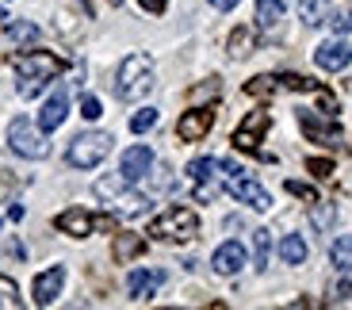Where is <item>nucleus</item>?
Segmentation results:
<instances>
[{
	"label": "nucleus",
	"mask_w": 352,
	"mask_h": 310,
	"mask_svg": "<svg viewBox=\"0 0 352 310\" xmlns=\"http://www.w3.org/2000/svg\"><path fill=\"white\" fill-rule=\"evenodd\" d=\"M333 31H337V35H349V31H352V8L344 12V16L333 19Z\"/></svg>",
	"instance_id": "obj_36"
},
{
	"label": "nucleus",
	"mask_w": 352,
	"mask_h": 310,
	"mask_svg": "<svg viewBox=\"0 0 352 310\" xmlns=\"http://www.w3.org/2000/svg\"><path fill=\"white\" fill-rule=\"evenodd\" d=\"M299 16H302V23H307V27L326 23V19H329V0H302Z\"/></svg>",
	"instance_id": "obj_22"
},
{
	"label": "nucleus",
	"mask_w": 352,
	"mask_h": 310,
	"mask_svg": "<svg viewBox=\"0 0 352 310\" xmlns=\"http://www.w3.org/2000/svg\"><path fill=\"white\" fill-rule=\"evenodd\" d=\"M283 12H287V0H256V27L261 31H272L283 19Z\"/></svg>",
	"instance_id": "obj_19"
},
{
	"label": "nucleus",
	"mask_w": 352,
	"mask_h": 310,
	"mask_svg": "<svg viewBox=\"0 0 352 310\" xmlns=\"http://www.w3.org/2000/svg\"><path fill=\"white\" fill-rule=\"evenodd\" d=\"M80 115H85V119H100V115H104L100 100L96 96H85V100H80Z\"/></svg>",
	"instance_id": "obj_34"
},
{
	"label": "nucleus",
	"mask_w": 352,
	"mask_h": 310,
	"mask_svg": "<svg viewBox=\"0 0 352 310\" xmlns=\"http://www.w3.org/2000/svg\"><path fill=\"white\" fill-rule=\"evenodd\" d=\"M115 203H119V214H146V211H150V195L131 192V195H119Z\"/></svg>",
	"instance_id": "obj_26"
},
{
	"label": "nucleus",
	"mask_w": 352,
	"mask_h": 310,
	"mask_svg": "<svg viewBox=\"0 0 352 310\" xmlns=\"http://www.w3.org/2000/svg\"><path fill=\"white\" fill-rule=\"evenodd\" d=\"M329 261H333L337 272H352V238H337L329 249Z\"/></svg>",
	"instance_id": "obj_23"
},
{
	"label": "nucleus",
	"mask_w": 352,
	"mask_h": 310,
	"mask_svg": "<svg viewBox=\"0 0 352 310\" xmlns=\"http://www.w3.org/2000/svg\"><path fill=\"white\" fill-rule=\"evenodd\" d=\"M222 177H226V192L234 195V199H241L245 207H253V211H268V207H272V195L264 192L253 177H245L234 161H222Z\"/></svg>",
	"instance_id": "obj_5"
},
{
	"label": "nucleus",
	"mask_w": 352,
	"mask_h": 310,
	"mask_svg": "<svg viewBox=\"0 0 352 310\" xmlns=\"http://www.w3.org/2000/svg\"><path fill=\"white\" fill-rule=\"evenodd\" d=\"M12 69H16V77H19V96H38V92L65 69V62L50 50H27V54H16V58H12Z\"/></svg>",
	"instance_id": "obj_1"
},
{
	"label": "nucleus",
	"mask_w": 352,
	"mask_h": 310,
	"mask_svg": "<svg viewBox=\"0 0 352 310\" xmlns=\"http://www.w3.org/2000/svg\"><path fill=\"white\" fill-rule=\"evenodd\" d=\"M307 168H310V173H314L318 180L333 177V161H326V157H310V161H307Z\"/></svg>",
	"instance_id": "obj_32"
},
{
	"label": "nucleus",
	"mask_w": 352,
	"mask_h": 310,
	"mask_svg": "<svg viewBox=\"0 0 352 310\" xmlns=\"http://www.w3.org/2000/svg\"><path fill=\"white\" fill-rule=\"evenodd\" d=\"M150 168H153V150H150V146H131V150H123L119 173H123L131 184H134V180H142Z\"/></svg>",
	"instance_id": "obj_13"
},
{
	"label": "nucleus",
	"mask_w": 352,
	"mask_h": 310,
	"mask_svg": "<svg viewBox=\"0 0 352 310\" xmlns=\"http://www.w3.org/2000/svg\"><path fill=\"white\" fill-rule=\"evenodd\" d=\"M65 115H69V96H65V92H58V96H50L43 104V111H38V126L50 134V131H58V126L65 123Z\"/></svg>",
	"instance_id": "obj_16"
},
{
	"label": "nucleus",
	"mask_w": 352,
	"mask_h": 310,
	"mask_svg": "<svg viewBox=\"0 0 352 310\" xmlns=\"http://www.w3.org/2000/svg\"><path fill=\"white\" fill-rule=\"evenodd\" d=\"M138 4L146 12H153V16H161V12H165V0H138Z\"/></svg>",
	"instance_id": "obj_37"
},
{
	"label": "nucleus",
	"mask_w": 352,
	"mask_h": 310,
	"mask_svg": "<svg viewBox=\"0 0 352 310\" xmlns=\"http://www.w3.org/2000/svg\"><path fill=\"white\" fill-rule=\"evenodd\" d=\"M161 287H165V272H161V268H134V272L126 276L131 299H153Z\"/></svg>",
	"instance_id": "obj_11"
},
{
	"label": "nucleus",
	"mask_w": 352,
	"mask_h": 310,
	"mask_svg": "<svg viewBox=\"0 0 352 310\" xmlns=\"http://www.w3.org/2000/svg\"><path fill=\"white\" fill-rule=\"evenodd\" d=\"M268 249H272V234H268V230H253V257H256V268H268Z\"/></svg>",
	"instance_id": "obj_28"
},
{
	"label": "nucleus",
	"mask_w": 352,
	"mask_h": 310,
	"mask_svg": "<svg viewBox=\"0 0 352 310\" xmlns=\"http://www.w3.org/2000/svg\"><path fill=\"white\" fill-rule=\"evenodd\" d=\"M287 192H291V195H299V199H307V203H322L314 188H310V184H299V180H287Z\"/></svg>",
	"instance_id": "obj_31"
},
{
	"label": "nucleus",
	"mask_w": 352,
	"mask_h": 310,
	"mask_svg": "<svg viewBox=\"0 0 352 310\" xmlns=\"http://www.w3.org/2000/svg\"><path fill=\"white\" fill-rule=\"evenodd\" d=\"M333 214H337V211H333V203H322L314 214H310V219H314V226H318V230H326L329 222H333Z\"/></svg>",
	"instance_id": "obj_33"
},
{
	"label": "nucleus",
	"mask_w": 352,
	"mask_h": 310,
	"mask_svg": "<svg viewBox=\"0 0 352 310\" xmlns=\"http://www.w3.org/2000/svg\"><path fill=\"white\" fill-rule=\"evenodd\" d=\"M211 126H214V107H192V111L180 115L176 134H180V142H199V138H207Z\"/></svg>",
	"instance_id": "obj_10"
},
{
	"label": "nucleus",
	"mask_w": 352,
	"mask_h": 310,
	"mask_svg": "<svg viewBox=\"0 0 352 310\" xmlns=\"http://www.w3.org/2000/svg\"><path fill=\"white\" fill-rule=\"evenodd\" d=\"M19 307H23V299H19L16 280H8V276H0V310H19Z\"/></svg>",
	"instance_id": "obj_27"
},
{
	"label": "nucleus",
	"mask_w": 352,
	"mask_h": 310,
	"mask_svg": "<svg viewBox=\"0 0 352 310\" xmlns=\"http://www.w3.org/2000/svg\"><path fill=\"white\" fill-rule=\"evenodd\" d=\"M126 184H131V180H126L123 173H115V177H104V180H96V188H92V192H96L100 199H119Z\"/></svg>",
	"instance_id": "obj_24"
},
{
	"label": "nucleus",
	"mask_w": 352,
	"mask_h": 310,
	"mask_svg": "<svg viewBox=\"0 0 352 310\" xmlns=\"http://www.w3.org/2000/svg\"><path fill=\"white\" fill-rule=\"evenodd\" d=\"M280 257H283V265H302V261H307V241H302L299 234H287V238L280 241Z\"/></svg>",
	"instance_id": "obj_21"
},
{
	"label": "nucleus",
	"mask_w": 352,
	"mask_h": 310,
	"mask_svg": "<svg viewBox=\"0 0 352 310\" xmlns=\"http://www.w3.org/2000/svg\"><path fill=\"white\" fill-rule=\"evenodd\" d=\"M226 50H230V58H234V62H245L249 54L256 50V35H253V27H234V31H230Z\"/></svg>",
	"instance_id": "obj_17"
},
{
	"label": "nucleus",
	"mask_w": 352,
	"mask_h": 310,
	"mask_svg": "<svg viewBox=\"0 0 352 310\" xmlns=\"http://www.w3.org/2000/svg\"><path fill=\"white\" fill-rule=\"evenodd\" d=\"M349 58H352V50H349V43H341V38H333V43H322L314 50V62L322 65V69H329V73H341L344 65H349Z\"/></svg>",
	"instance_id": "obj_15"
},
{
	"label": "nucleus",
	"mask_w": 352,
	"mask_h": 310,
	"mask_svg": "<svg viewBox=\"0 0 352 310\" xmlns=\"http://www.w3.org/2000/svg\"><path fill=\"white\" fill-rule=\"evenodd\" d=\"M195 234H199V214L192 207H168L165 214H157L150 222L153 241H173V245H180V241H192Z\"/></svg>",
	"instance_id": "obj_3"
},
{
	"label": "nucleus",
	"mask_w": 352,
	"mask_h": 310,
	"mask_svg": "<svg viewBox=\"0 0 352 310\" xmlns=\"http://www.w3.org/2000/svg\"><path fill=\"white\" fill-rule=\"evenodd\" d=\"M280 89H291V92H322V85L310 77H302V73H280Z\"/></svg>",
	"instance_id": "obj_25"
},
{
	"label": "nucleus",
	"mask_w": 352,
	"mask_h": 310,
	"mask_svg": "<svg viewBox=\"0 0 352 310\" xmlns=\"http://www.w3.org/2000/svg\"><path fill=\"white\" fill-rule=\"evenodd\" d=\"M8 31H12V38H19V43H35V38H38V27L35 23H12Z\"/></svg>",
	"instance_id": "obj_30"
},
{
	"label": "nucleus",
	"mask_w": 352,
	"mask_h": 310,
	"mask_svg": "<svg viewBox=\"0 0 352 310\" xmlns=\"http://www.w3.org/2000/svg\"><path fill=\"white\" fill-rule=\"evenodd\" d=\"M62 287H65V268L54 265V268H46V272L35 276V287H31V295H35L38 307H50V302L62 295Z\"/></svg>",
	"instance_id": "obj_12"
},
{
	"label": "nucleus",
	"mask_w": 352,
	"mask_h": 310,
	"mask_svg": "<svg viewBox=\"0 0 352 310\" xmlns=\"http://www.w3.org/2000/svg\"><path fill=\"white\" fill-rule=\"evenodd\" d=\"M150 126H157V107H142V111H134V115H131V131L134 134L150 131Z\"/></svg>",
	"instance_id": "obj_29"
},
{
	"label": "nucleus",
	"mask_w": 352,
	"mask_h": 310,
	"mask_svg": "<svg viewBox=\"0 0 352 310\" xmlns=\"http://www.w3.org/2000/svg\"><path fill=\"white\" fill-rule=\"evenodd\" d=\"M203 96H219V77H211L207 85H199V89H192V100H203Z\"/></svg>",
	"instance_id": "obj_35"
},
{
	"label": "nucleus",
	"mask_w": 352,
	"mask_h": 310,
	"mask_svg": "<svg viewBox=\"0 0 352 310\" xmlns=\"http://www.w3.org/2000/svg\"><path fill=\"white\" fill-rule=\"evenodd\" d=\"M8 146L19 153V157H27V161H43L46 153H50L46 131H43V126H35L31 119H12V126H8Z\"/></svg>",
	"instance_id": "obj_6"
},
{
	"label": "nucleus",
	"mask_w": 352,
	"mask_h": 310,
	"mask_svg": "<svg viewBox=\"0 0 352 310\" xmlns=\"http://www.w3.org/2000/svg\"><path fill=\"white\" fill-rule=\"evenodd\" d=\"M142 253H146V238H138V234H115L111 257L119 261V265H126V261L142 257Z\"/></svg>",
	"instance_id": "obj_18"
},
{
	"label": "nucleus",
	"mask_w": 352,
	"mask_h": 310,
	"mask_svg": "<svg viewBox=\"0 0 352 310\" xmlns=\"http://www.w3.org/2000/svg\"><path fill=\"white\" fill-rule=\"evenodd\" d=\"M299 126L307 131L310 142H322V146H329V150H341V146H344V134H341V126L333 123V115H329V119H314L310 111H299Z\"/></svg>",
	"instance_id": "obj_9"
},
{
	"label": "nucleus",
	"mask_w": 352,
	"mask_h": 310,
	"mask_svg": "<svg viewBox=\"0 0 352 310\" xmlns=\"http://www.w3.org/2000/svg\"><path fill=\"white\" fill-rule=\"evenodd\" d=\"M337 295H341V299H344V295H352V276H349V280H341V284H337Z\"/></svg>",
	"instance_id": "obj_39"
},
{
	"label": "nucleus",
	"mask_w": 352,
	"mask_h": 310,
	"mask_svg": "<svg viewBox=\"0 0 352 310\" xmlns=\"http://www.w3.org/2000/svg\"><path fill=\"white\" fill-rule=\"evenodd\" d=\"M54 226L62 234H69V238H88V234L96 230V226H115V219H100V214L85 211V207H69V211H62L58 219H54Z\"/></svg>",
	"instance_id": "obj_7"
},
{
	"label": "nucleus",
	"mask_w": 352,
	"mask_h": 310,
	"mask_svg": "<svg viewBox=\"0 0 352 310\" xmlns=\"http://www.w3.org/2000/svg\"><path fill=\"white\" fill-rule=\"evenodd\" d=\"M107 153H111V134L107 131H85L69 142L65 161H69L73 168H96Z\"/></svg>",
	"instance_id": "obj_4"
},
{
	"label": "nucleus",
	"mask_w": 352,
	"mask_h": 310,
	"mask_svg": "<svg viewBox=\"0 0 352 310\" xmlns=\"http://www.w3.org/2000/svg\"><path fill=\"white\" fill-rule=\"evenodd\" d=\"M0 23H8V12H4V8H0Z\"/></svg>",
	"instance_id": "obj_40"
},
{
	"label": "nucleus",
	"mask_w": 352,
	"mask_h": 310,
	"mask_svg": "<svg viewBox=\"0 0 352 310\" xmlns=\"http://www.w3.org/2000/svg\"><path fill=\"white\" fill-rule=\"evenodd\" d=\"M211 4H214V8H219V12H230V8H238V0H211Z\"/></svg>",
	"instance_id": "obj_38"
},
{
	"label": "nucleus",
	"mask_w": 352,
	"mask_h": 310,
	"mask_svg": "<svg viewBox=\"0 0 352 310\" xmlns=\"http://www.w3.org/2000/svg\"><path fill=\"white\" fill-rule=\"evenodd\" d=\"M280 92V77H272V73H261V77L245 80V96H256V100H268Z\"/></svg>",
	"instance_id": "obj_20"
},
{
	"label": "nucleus",
	"mask_w": 352,
	"mask_h": 310,
	"mask_svg": "<svg viewBox=\"0 0 352 310\" xmlns=\"http://www.w3.org/2000/svg\"><path fill=\"white\" fill-rule=\"evenodd\" d=\"M211 265L219 276H238L241 268H245V245H241V241H222V245L214 249Z\"/></svg>",
	"instance_id": "obj_14"
},
{
	"label": "nucleus",
	"mask_w": 352,
	"mask_h": 310,
	"mask_svg": "<svg viewBox=\"0 0 352 310\" xmlns=\"http://www.w3.org/2000/svg\"><path fill=\"white\" fill-rule=\"evenodd\" d=\"M150 89H153V58L150 54H131V58H123V65L115 73V96L131 104V100H142Z\"/></svg>",
	"instance_id": "obj_2"
},
{
	"label": "nucleus",
	"mask_w": 352,
	"mask_h": 310,
	"mask_svg": "<svg viewBox=\"0 0 352 310\" xmlns=\"http://www.w3.org/2000/svg\"><path fill=\"white\" fill-rule=\"evenodd\" d=\"M268 126H272V115H268V111H249L245 123L234 131V146H238V150H245V153H256V146L264 142Z\"/></svg>",
	"instance_id": "obj_8"
}]
</instances>
